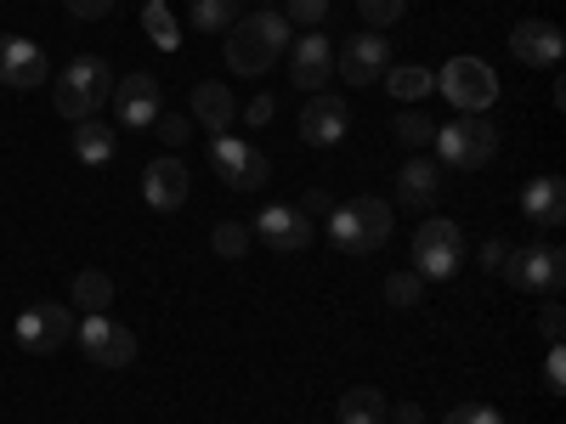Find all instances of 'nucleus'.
Returning <instances> with one entry per match:
<instances>
[{
  "label": "nucleus",
  "instance_id": "obj_40",
  "mask_svg": "<svg viewBox=\"0 0 566 424\" xmlns=\"http://www.w3.org/2000/svg\"><path fill=\"white\" fill-rule=\"evenodd\" d=\"M328 210H335V204H328V193H306V204H301L306 221H312V215H328Z\"/></svg>",
  "mask_w": 566,
  "mask_h": 424
},
{
  "label": "nucleus",
  "instance_id": "obj_13",
  "mask_svg": "<svg viewBox=\"0 0 566 424\" xmlns=\"http://www.w3.org/2000/svg\"><path fill=\"white\" fill-rule=\"evenodd\" d=\"M340 80H352V85H380L386 80V68H391V45H386V34H352L346 45H340Z\"/></svg>",
  "mask_w": 566,
  "mask_h": 424
},
{
  "label": "nucleus",
  "instance_id": "obj_5",
  "mask_svg": "<svg viewBox=\"0 0 566 424\" xmlns=\"http://www.w3.org/2000/svg\"><path fill=\"white\" fill-rule=\"evenodd\" d=\"M437 91H442L459 114H488V108L499 103V74H493L482 57H453V63H442Z\"/></svg>",
  "mask_w": 566,
  "mask_h": 424
},
{
  "label": "nucleus",
  "instance_id": "obj_28",
  "mask_svg": "<svg viewBox=\"0 0 566 424\" xmlns=\"http://www.w3.org/2000/svg\"><path fill=\"white\" fill-rule=\"evenodd\" d=\"M239 23V0H193V29L199 34H216V29H232Z\"/></svg>",
  "mask_w": 566,
  "mask_h": 424
},
{
  "label": "nucleus",
  "instance_id": "obj_31",
  "mask_svg": "<svg viewBox=\"0 0 566 424\" xmlns=\"http://www.w3.org/2000/svg\"><path fill=\"white\" fill-rule=\"evenodd\" d=\"M431 136H437V119H424V114H402L397 119V141H402V148H431Z\"/></svg>",
  "mask_w": 566,
  "mask_h": 424
},
{
  "label": "nucleus",
  "instance_id": "obj_11",
  "mask_svg": "<svg viewBox=\"0 0 566 424\" xmlns=\"http://www.w3.org/2000/svg\"><path fill=\"white\" fill-rule=\"evenodd\" d=\"M108 103H114V119L125 130H154V119L165 114V91L154 74H125V80H114Z\"/></svg>",
  "mask_w": 566,
  "mask_h": 424
},
{
  "label": "nucleus",
  "instance_id": "obj_37",
  "mask_svg": "<svg viewBox=\"0 0 566 424\" xmlns=\"http://www.w3.org/2000/svg\"><path fill=\"white\" fill-rule=\"evenodd\" d=\"M63 7H69L74 18H108V12H114V0H63Z\"/></svg>",
  "mask_w": 566,
  "mask_h": 424
},
{
  "label": "nucleus",
  "instance_id": "obj_3",
  "mask_svg": "<svg viewBox=\"0 0 566 424\" xmlns=\"http://www.w3.org/2000/svg\"><path fill=\"white\" fill-rule=\"evenodd\" d=\"M328 239L346 255H374L391 239V204L386 199H352L328 210Z\"/></svg>",
  "mask_w": 566,
  "mask_h": 424
},
{
  "label": "nucleus",
  "instance_id": "obj_2",
  "mask_svg": "<svg viewBox=\"0 0 566 424\" xmlns=\"http://www.w3.org/2000/svg\"><path fill=\"white\" fill-rule=\"evenodd\" d=\"M108 97H114V68H108L103 57H74V63L63 68V80L52 85L57 114L74 119V125H80V119H97Z\"/></svg>",
  "mask_w": 566,
  "mask_h": 424
},
{
  "label": "nucleus",
  "instance_id": "obj_10",
  "mask_svg": "<svg viewBox=\"0 0 566 424\" xmlns=\"http://www.w3.org/2000/svg\"><path fill=\"white\" fill-rule=\"evenodd\" d=\"M74 335H80V351L97 368H125L136 357V335L125 322H114L108 311H91L85 322H74Z\"/></svg>",
  "mask_w": 566,
  "mask_h": 424
},
{
  "label": "nucleus",
  "instance_id": "obj_14",
  "mask_svg": "<svg viewBox=\"0 0 566 424\" xmlns=\"http://www.w3.org/2000/svg\"><path fill=\"white\" fill-rule=\"evenodd\" d=\"M45 80H52V68H45V52L34 40H23V34L0 40V85L7 91H40Z\"/></svg>",
  "mask_w": 566,
  "mask_h": 424
},
{
  "label": "nucleus",
  "instance_id": "obj_23",
  "mask_svg": "<svg viewBox=\"0 0 566 424\" xmlns=\"http://www.w3.org/2000/svg\"><path fill=\"white\" fill-rule=\"evenodd\" d=\"M340 424H391V407L374 385H352L340 396Z\"/></svg>",
  "mask_w": 566,
  "mask_h": 424
},
{
  "label": "nucleus",
  "instance_id": "obj_30",
  "mask_svg": "<svg viewBox=\"0 0 566 424\" xmlns=\"http://www.w3.org/2000/svg\"><path fill=\"white\" fill-rule=\"evenodd\" d=\"M357 12H363V23L380 34V29H391V23H402V12H408V0H357Z\"/></svg>",
  "mask_w": 566,
  "mask_h": 424
},
{
  "label": "nucleus",
  "instance_id": "obj_39",
  "mask_svg": "<svg viewBox=\"0 0 566 424\" xmlns=\"http://www.w3.org/2000/svg\"><path fill=\"white\" fill-rule=\"evenodd\" d=\"M272 108H277V103H272L266 91H261V97H255V103L244 108V119H250V125H266V119H272Z\"/></svg>",
  "mask_w": 566,
  "mask_h": 424
},
{
  "label": "nucleus",
  "instance_id": "obj_27",
  "mask_svg": "<svg viewBox=\"0 0 566 424\" xmlns=\"http://www.w3.org/2000/svg\"><path fill=\"white\" fill-rule=\"evenodd\" d=\"M210 244H216V255H221V261H244L255 239H250V226H244V221H216Z\"/></svg>",
  "mask_w": 566,
  "mask_h": 424
},
{
  "label": "nucleus",
  "instance_id": "obj_8",
  "mask_svg": "<svg viewBox=\"0 0 566 424\" xmlns=\"http://www.w3.org/2000/svg\"><path fill=\"white\" fill-rule=\"evenodd\" d=\"M504 277H510L522 295H560V283H566V250H560V244H527V250H510Z\"/></svg>",
  "mask_w": 566,
  "mask_h": 424
},
{
  "label": "nucleus",
  "instance_id": "obj_4",
  "mask_svg": "<svg viewBox=\"0 0 566 424\" xmlns=\"http://www.w3.org/2000/svg\"><path fill=\"white\" fill-rule=\"evenodd\" d=\"M431 148L442 153L448 170H482V165L499 153V130H493L482 114H459L453 125H437Z\"/></svg>",
  "mask_w": 566,
  "mask_h": 424
},
{
  "label": "nucleus",
  "instance_id": "obj_22",
  "mask_svg": "<svg viewBox=\"0 0 566 424\" xmlns=\"http://www.w3.org/2000/svg\"><path fill=\"white\" fill-rule=\"evenodd\" d=\"M232 114H239V108H232V91H227L221 80H205V85L193 91V125H210V136L227 130Z\"/></svg>",
  "mask_w": 566,
  "mask_h": 424
},
{
  "label": "nucleus",
  "instance_id": "obj_24",
  "mask_svg": "<svg viewBox=\"0 0 566 424\" xmlns=\"http://www.w3.org/2000/svg\"><path fill=\"white\" fill-rule=\"evenodd\" d=\"M74 306L91 317V311H108L114 306V277L108 272H80L74 277Z\"/></svg>",
  "mask_w": 566,
  "mask_h": 424
},
{
  "label": "nucleus",
  "instance_id": "obj_17",
  "mask_svg": "<svg viewBox=\"0 0 566 424\" xmlns=\"http://www.w3.org/2000/svg\"><path fill=\"white\" fill-rule=\"evenodd\" d=\"M437 199H442V165H431V159H408V165L397 170V204L413 210V215H431Z\"/></svg>",
  "mask_w": 566,
  "mask_h": 424
},
{
  "label": "nucleus",
  "instance_id": "obj_34",
  "mask_svg": "<svg viewBox=\"0 0 566 424\" xmlns=\"http://www.w3.org/2000/svg\"><path fill=\"white\" fill-rule=\"evenodd\" d=\"M544 391H549V396L566 391V351H560V346H549V357H544Z\"/></svg>",
  "mask_w": 566,
  "mask_h": 424
},
{
  "label": "nucleus",
  "instance_id": "obj_29",
  "mask_svg": "<svg viewBox=\"0 0 566 424\" xmlns=\"http://www.w3.org/2000/svg\"><path fill=\"white\" fill-rule=\"evenodd\" d=\"M386 300H391L397 311H413V306L424 300V277H419V272H391V277H386Z\"/></svg>",
  "mask_w": 566,
  "mask_h": 424
},
{
  "label": "nucleus",
  "instance_id": "obj_41",
  "mask_svg": "<svg viewBox=\"0 0 566 424\" xmlns=\"http://www.w3.org/2000/svg\"><path fill=\"white\" fill-rule=\"evenodd\" d=\"M397 424H424V413H419V407L408 402V407H397Z\"/></svg>",
  "mask_w": 566,
  "mask_h": 424
},
{
  "label": "nucleus",
  "instance_id": "obj_33",
  "mask_svg": "<svg viewBox=\"0 0 566 424\" xmlns=\"http://www.w3.org/2000/svg\"><path fill=\"white\" fill-rule=\"evenodd\" d=\"M283 7H290L283 18H290V23H301V29H317V23L328 18V0H283Z\"/></svg>",
  "mask_w": 566,
  "mask_h": 424
},
{
  "label": "nucleus",
  "instance_id": "obj_9",
  "mask_svg": "<svg viewBox=\"0 0 566 424\" xmlns=\"http://www.w3.org/2000/svg\"><path fill=\"white\" fill-rule=\"evenodd\" d=\"M69 340H74V311H69V306H57V300L23 306V317H18V346H23V351L52 357V351H63Z\"/></svg>",
  "mask_w": 566,
  "mask_h": 424
},
{
  "label": "nucleus",
  "instance_id": "obj_12",
  "mask_svg": "<svg viewBox=\"0 0 566 424\" xmlns=\"http://www.w3.org/2000/svg\"><path fill=\"white\" fill-rule=\"evenodd\" d=\"M250 239H261L272 255H306L312 244V221L295 210V204H266L250 226Z\"/></svg>",
  "mask_w": 566,
  "mask_h": 424
},
{
  "label": "nucleus",
  "instance_id": "obj_7",
  "mask_svg": "<svg viewBox=\"0 0 566 424\" xmlns=\"http://www.w3.org/2000/svg\"><path fill=\"white\" fill-rule=\"evenodd\" d=\"M464 266V232L453 226V221H442V215H431V221H419V232H413V272L419 277H453Z\"/></svg>",
  "mask_w": 566,
  "mask_h": 424
},
{
  "label": "nucleus",
  "instance_id": "obj_26",
  "mask_svg": "<svg viewBox=\"0 0 566 424\" xmlns=\"http://www.w3.org/2000/svg\"><path fill=\"white\" fill-rule=\"evenodd\" d=\"M142 29H148V40L159 45V52H176V45H181V29H176L165 0H148V7H142Z\"/></svg>",
  "mask_w": 566,
  "mask_h": 424
},
{
  "label": "nucleus",
  "instance_id": "obj_35",
  "mask_svg": "<svg viewBox=\"0 0 566 424\" xmlns=\"http://www.w3.org/2000/svg\"><path fill=\"white\" fill-rule=\"evenodd\" d=\"M154 130L170 141V148H181V141L193 136V119H181V114H159V119H154Z\"/></svg>",
  "mask_w": 566,
  "mask_h": 424
},
{
  "label": "nucleus",
  "instance_id": "obj_38",
  "mask_svg": "<svg viewBox=\"0 0 566 424\" xmlns=\"http://www.w3.org/2000/svg\"><path fill=\"white\" fill-rule=\"evenodd\" d=\"M504 261H510V244H504V239H488V244H482V266H488V272H504Z\"/></svg>",
  "mask_w": 566,
  "mask_h": 424
},
{
  "label": "nucleus",
  "instance_id": "obj_18",
  "mask_svg": "<svg viewBox=\"0 0 566 424\" xmlns=\"http://www.w3.org/2000/svg\"><path fill=\"white\" fill-rule=\"evenodd\" d=\"M142 199H148V204H154L159 215L181 210V204H187V165H181L176 153L154 159L148 170H142Z\"/></svg>",
  "mask_w": 566,
  "mask_h": 424
},
{
  "label": "nucleus",
  "instance_id": "obj_32",
  "mask_svg": "<svg viewBox=\"0 0 566 424\" xmlns=\"http://www.w3.org/2000/svg\"><path fill=\"white\" fill-rule=\"evenodd\" d=\"M442 424H504V413L488 407V402H459V407H448Z\"/></svg>",
  "mask_w": 566,
  "mask_h": 424
},
{
  "label": "nucleus",
  "instance_id": "obj_15",
  "mask_svg": "<svg viewBox=\"0 0 566 424\" xmlns=\"http://www.w3.org/2000/svg\"><path fill=\"white\" fill-rule=\"evenodd\" d=\"M510 52L522 57L527 68H555L560 52H566V34H560L549 18H527V23L510 29Z\"/></svg>",
  "mask_w": 566,
  "mask_h": 424
},
{
  "label": "nucleus",
  "instance_id": "obj_6",
  "mask_svg": "<svg viewBox=\"0 0 566 424\" xmlns=\"http://www.w3.org/2000/svg\"><path fill=\"white\" fill-rule=\"evenodd\" d=\"M210 165H216V176L232 187V193H261V181L272 176L266 153L255 148V141L232 136V130H216L210 136Z\"/></svg>",
  "mask_w": 566,
  "mask_h": 424
},
{
  "label": "nucleus",
  "instance_id": "obj_25",
  "mask_svg": "<svg viewBox=\"0 0 566 424\" xmlns=\"http://www.w3.org/2000/svg\"><path fill=\"white\" fill-rule=\"evenodd\" d=\"M386 85H391V97H402V103H419V97H431L437 91V74L431 68H386Z\"/></svg>",
  "mask_w": 566,
  "mask_h": 424
},
{
  "label": "nucleus",
  "instance_id": "obj_36",
  "mask_svg": "<svg viewBox=\"0 0 566 424\" xmlns=\"http://www.w3.org/2000/svg\"><path fill=\"white\" fill-rule=\"evenodd\" d=\"M538 322H544V340H549V346H560V328H566V311H560V300H555V295H549V306H544V317H538Z\"/></svg>",
  "mask_w": 566,
  "mask_h": 424
},
{
  "label": "nucleus",
  "instance_id": "obj_16",
  "mask_svg": "<svg viewBox=\"0 0 566 424\" xmlns=\"http://www.w3.org/2000/svg\"><path fill=\"white\" fill-rule=\"evenodd\" d=\"M340 136H346V103L328 97V91H312L301 108V141L306 148H335Z\"/></svg>",
  "mask_w": 566,
  "mask_h": 424
},
{
  "label": "nucleus",
  "instance_id": "obj_20",
  "mask_svg": "<svg viewBox=\"0 0 566 424\" xmlns=\"http://www.w3.org/2000/svg\"><path fill=\"white\" fill-rule=\"evenodd\" d=\"M522 210H527V221H538V226H560V221H566V181H560V176H533V181L522 187Z\"/></svg>",
  "mask_w": 566,
  "mask_h": 424
},
{
  "label": "nucleus",
  "instance_id": "obj_21",
  "mask_svg": "<svg viewBox=\"0 0 566 424\" xmlns=\"http://www.w3.org/2000/svg\"><path fill=\"white\" fill-rule=\"evenodd\" d=\"M114 148H119V130L114 125H103V119H80L74 125V159L80 165H108Z\"/></svg>",
  "mask_w": 566,
  "mask_h": 424
},
{
  "label": "nucleus",
  "instance_id": "obj_1",
  "mask_svg": "<svg viewBox=\"0 0 566 424\" xmlns=\"http://www.w3.org/2000/svg\"><path fill=\"white\" fill-rule=\"evenodd\" d=\"M290 40L295 34H290V18L283 12H250L227 34V68L244 74V80H261L283 52H290Z\"/></svg>",
  "mask_w": 566,
  "mask_h": 424
},
{
  "label": "nucleus",
  "instance_id": "obj_19",
  "mask_svg": "<svg viewBox=\"0 0 566 424\" xmlns=\"http://www.w3.org/2000/svg\"><path fill=\"white\" fill-rule=\"evenodd\" d=\"M328 74H335V45H328L323 34H301V40L290 45V80H295L301 91H323Z\"/></svg>",
  "mask_w": 566,
  "mask_h": 424
}]
</instances>
